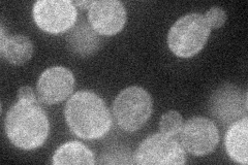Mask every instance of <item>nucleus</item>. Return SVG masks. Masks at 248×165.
<instances>
[{
	"mask_svg": "<svg viewBox=\"0 0 248 165\" xmlns=\"http://www.w3.org/2000/svg\"><path fill=\"white\" fill-rule=\"evenodd\" d=\"M153 99L144 88L133 86L122 90L113 102V114L118 126L126 132L141 129L150 119Z\"/></svg>",
	"mask_w": 248,
	"mask_h": 165,
	"instance_id": "4",
	"label": "nucleus"
},
{
	"mask_svg": "<svg viewBox=\"0 0 248 165\" xmlns=\"http://www.w3.org/2000/svg\"><path fill=\"white\" fill-rule=\"evenodd\" d=\"M73 3L75 4V6L80 7L82 10H86V9H90V6L92 5L93 1H73Z\"/></svg>",
	"mask_w": 248,
	"mask_h": 165,
	"instance_id": "17",
	"label": "nucleus"
},
{
	"mask_svg": "<svg viewBox=\"0 0 248 165\" xmlns=\"http://www.w3.org/2000/svg\"><path fill=\"white\" fill-rule=\"evenodd\" d=\"M33 44L26 35L17 34L7 36L3 44H0V55L13 65H23L32 57Z\"/></svg>",
	"mask_w": 248,
	"mask_h": 165,
	"instance_id": "12",
	"label": "nucleus"
},
{
	"mask_svg": "<svg viewBox=\"0 0 248 165\" xmlns=\"http://www.w3.org/2000/svg\"><path fill=\"white\" fill-rule=\"evenodd\" d=\"M183 148L195 156L212 153L219 143V132L213 121L205 117H193L181 129Z\"/></svg>",
	"mask_w": 248,
	"mask_h": 165,
	"instance_id": "7",
	"label": "nucleus"
},
{
	"mask_svg": "<svg viewBox=\"0 0 248 165\" xmlns=\"http://www.w3.org/2000/svg\"><path fill=\"white\" fill-rule=\"evenodd\" d=\"M183 124V118L179 112L169 111L160 118L159 130L162 135L173 136L181 131Z\"/></svg>",
	"mask_w": 248,
	"mask_h": 165,
	"instance_id": "14",
	"label": "nucleus"
},
{
	"mask_svg": "<svg viewBox=\"0 0 248 165\" xmlns=\"http://www.w3.org/2000/svg\"><path fill=\"white\" fill-rule=\"evenodd\" d=\"M32 17L38 28L58 35L76 24L78 12L71 0H40L33 4Z\"/></svg>",
	"mask_w": 248,
	"mask_h": 165,
	"instance_id": "5",
	"label": "nucleus"
},
{
	"mask_svg": "<svg viewBox=\"0 0 248 165\" xmlns=\"http://www.w3.org/2000/svg\"><path fill=\"white\" fill-rule=\"evenodd\" d=\"M248 119L247 116L232 123L224 138V146L230 158L237 163L246 165L248 163L247 140Z\"/></svg>",
	"mask_w": 248,
	"mask_h": 165,
	"instance_id": "11",
	"label": "nucleus"
},
{
	"mask_svg": "<svg viewBox=\"0 0 248 165\" xmlns=\"http://www.w3.org/2000/svg\"><path fill=\"white\" fill-rule=\"evenodd\" d=\"M74 74L66 67L53 66L41 75L36 84L37 98L48 105L64 101L75 89Z\"/></svg>",
	"mask_w": 248,
	"mask_h": 165,
	"instance_id": "8",
	"label": "nucleus"
},
{
	"mask_svg": "<svg viewBox=\"0 0 248 165\" xmlns=\"http://www.w3.org/2000/svg\"><path fill=\"white\" fill-rule=\"evenodd\" d=\"M88 21L99 35L112 36L119 33L126 23V10L118 0L93 1L88 10Z\"/></svg>",
	"mask_w": 248,
	"mask_h": 165,
	"instance_id": "9",
	"label": "nucleus"
},
{
	"mask_svg": "<svg viewBox=\"0 0 248 165\" xmlns=\"http://www.w3.org/2000/svg\"><path fill=\"white\" fill-rule=\"evenodd\" d=\"M64 116L68 128L83 139L103 137L112 126V116L105 101L88 90L77 92L67 100Z\"/></svg>",
	"mask_w": 248,
	"mask_h": 165,
	"instance_id": "1",
	"label": "nucleus"
},
{
	"mask_svg": "<svg viewBox=\"0 0 248 165\" xmlns=\"http://www.w3.org/2000/svg\"><path fill=\"white\" fill-rule=\"evenodd\" d=\"M241 92L234 86L227 85L214 92L211 98V109L214 117L220 121L232 122L241 119L242 114L246 115L247 109L241 108Z\"/></svg>",
	"mask_w": 248,
	"mask_h": 165,
	"instance_id": "10",
	"label": "nucleus"
},
{
	"mask_svg": "<svg viewBox=\"0 0 248 165\" xmlns=\"http://www.w3.org/2000/svg\"><path fill=\"white\" fill-rule=\"evenodd\" d=\"M18 100L21 101H27V102H33L36 101L35 94L33 89L29 87V86H23L19 89L18 92Z\"/></svg>",
	"mask_w": 248,
	"mask_h": 165,
	"instance_id": "16",
	"label": "nucleus"
},
{
	"mask_svg": "<svg viewBox=\"0 0 248 165\" xmlns=\"http://www.w3.org/2000/svg\"><path fill=\"white\" fill-rule=\"evenodd\" d=\"M4 130L14 146L32 151L46 143L50 124L45 109L36 101L18 100L6 114Z\"/></svg>",
	"mask_w": 248,
	"mask_h": 165,
	"instance_id": "2",
	"label": "nucleus"
},
{
	"mask_svg": "<svg viewBox=\"0 0 248 165\" xmlns=\"http://www.w3.org/2000/svg\"><path fill=\"white\" fill-rule=\"evenodd\" d=\"M54 165L67 164H95L93 152L80 141H68L59 147L53 155Z\"/></svg>",
	"mask_w": 248,
	"mask_h": 165,
	"instance_id": "13",
	"label": "nucleus"
},
{
	"mask_svg": "<svg viewBox=\"0 0 248 165\" xmlns=\"http://www.w3.org/2000/svg\"><path fill=\"white\" fill-rule=\"evenodd\" d=\"M186 162L184 148L170 136L157 133L144 139L134 155L141 165H180Z\"/></svg>",
	"mask_w": 248,
	"mask_h": 165,
	"instance_id": "6",
	"label": "nucleus"
},
{
	"mask_svg": "<svg viewBox=\"0 0 248 165\" xmlns=\"http://www.w3.org/2000/svg\"><path fill=\"white\" fill-rule=\"evenodd\" d=\"M211 33L204 15L188 14L178 19L168 33V45L177 57L191 58L204 49Z\"/></svg>",
	"mask_w": 248,
	"mask_h": 165,
	"instance_id": "3",
	"label": "nucleus"
},
{
	"mask_svg": "<svg viewBox=\"0 0 248 165\" xmlns=\"http://www.w3.org/2000/svg\"><path fill=\"white\" fill-rule=\"evenodd\" d=\"M204 17L207 20L208 24L210 25V27L215 29L222 27L228 19L226 11L219 6H212L211 9L204 15Z\"/></svg>",
	"mask_w": 248,
	"mask_h": 165,
	"instance_id": "15",
	"label": "nucleus"
}]
</instances>
